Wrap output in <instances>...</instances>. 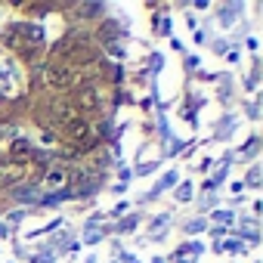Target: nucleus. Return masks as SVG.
<instances>
[{
  "instance_id": "nucleus-3",
  "label": "nucleus",
  "mask_w": 263,
  "mask_h": 263,
  "mask_svg": "<svg viewBox=\"0 0 263 263\" xmlns=\"http://www.w3.org/2000/svg\"><path fill=\"white\" fill-rule=\"evenodd\" d=\"M68 78H71V74H68V68H62V65H53V68H50V84H56V87H59V84H65Z\"/></svg>"
},
{
  "instance_id": "nucleus-4",
  "label": "nucleus",
  "mask_w": 263,
  "mask_h": 263,
  "mask_svg": "<svg viewBox=\"0 0 263 263\" xmlns=\"http://www.w3.org/2000/svg\"><path fill=\"white\" fill-rule=\"evenodd\" d=\"M59 183H65V174H62V171H53V174L47 177V186H59Z\"/></svg>"
},
{
  "instance_id": "nucleus-1",
  "label": "nucleus",
  "mask_w": 263,
  "mask_h": 263,
  "mask_svg": "<svg viewBox=\"0 0 263 263\" xmlns=\"http://www.w3.org/2000/svg\"><path fill=\"white\" fill-rule=\"evenodd\" d=\"M62 127H65V134H68L71 140H84V137H90V127H87V121H81L78 115H74L71 121H65Z\"/></svg>"
},
{
  "instance_id": "nucleus-5",
  "label": "nucleus",
  "mask_w": 263,
  "mask_h": 263,
  "mask_svg": "<svg viewBox=\"0 0 263 263\" xmlns=\"http://www.w3.org/2000/svg\"><path fill=\"white\" fill-rule=\"evenodd\" d=\"M81 102H84V105H96V93H93V90H90V93H81Z\"/></svg>"
},
{
  "instance_id": "nucleus-2",
  "label": "nucleus",
  "mask_w": 263,
  "mask_h": 263,
  "mask_svg": "<svg viewBox=\"0 0 263 263\" xmlns=\"http://www.w3.org/2000/svg\"><path fill=\"white\" fill-rule=\"evenodd\" d=\"M31 158H34L31 146H28L25 140H13V161H16V164H28Z\"/></svg>"
}]
</instances>
